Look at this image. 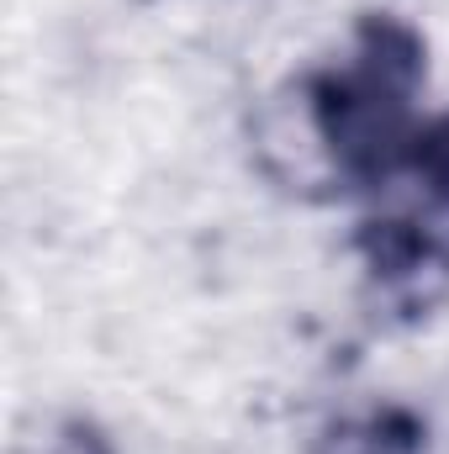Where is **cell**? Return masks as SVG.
<instances>
[{"label": "cell", "mask_w": 449, "mask_h": 454, "mask_svg": "<svg viewBox=\"0 0 449 454\" xmlns=\"http://www.w3.org/2000/svg\"><path fill=\"white\" fill-rule=\"evenodd\" d=\"M238 137L248 180H259L296 212H318L354 191V159L338 127L334 96L312 69L264 80L243 112Z\"/></svg>", "instance_id": "obj_1"}, {"label": "cell", "mask_w": 449, "mask_h": 454, "mask_svg": "<svg viewBox=\"0 0 449 454\" xmlns=\"http://www.w3.org/2000/svg\"><path fill=\"white\" fill-rule=\"evenodd\" d=\"M307 454H434L418 418H407L391 402L375 407H343L323 418V428L307 439Z\"/></svg>", "instance_id": "obj_2"}, {"label": "cell", "mask_w": 449, "mask_h": 454, "mask_svg": "<svg viewBox=\"0 0 449 454\" xmlns=\"http://www.w3.org/2000/svg\"><path fill=\"white\" fill-rule=\"evenodd\" d=\"M11 454H116L112 434L91 418L75 412H37L27 423H16Z\"/></svg>", "instance_id": "obj_3"}, {"label": "cell", "mask_w": 449, "mask_h": 454, "mask_svg": "<svg viewBox=\"0 0 449 454\" xmlns=\"http://www.w3.org/2000/svg\"><path fill=\"white\" fill-rule=\"evenodd\" d=\"M429 153H434V164H439V175H445V185H449V116L445 121H434V132H429Z\"/></svg>", "instance_id": "obj_4"}]
</instances>
